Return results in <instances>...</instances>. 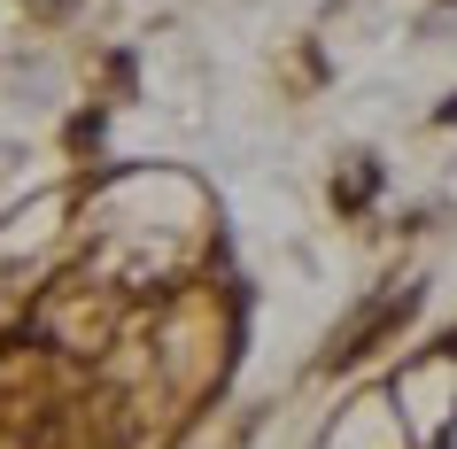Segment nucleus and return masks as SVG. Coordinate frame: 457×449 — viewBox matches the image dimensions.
Segmentation results:
<instances>
[]
</instances>
